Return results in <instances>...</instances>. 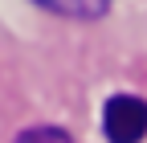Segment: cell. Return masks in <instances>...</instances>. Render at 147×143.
Listing matches in <instances>:
<instances>
[{"instance_id": "cell-1", "label": "cell", "mask_w": 147, "mask_h": 143, "mask_svg": "<svg viewBox=\"0 0 147 143\" xmlns=\"http://www.w3.org/2000/svg\"><path fill=\"white\" fill-rule=\"evenodd\" d=\"M102 131L110 143H139L147 135V102L135 94H115L102 111Z\"/></svg>"}, {"instance_id": "cell-3", "label": "cell", "mask_w": 147, "mask_h": 143, "mask_svg": "<svg viewBox=\"0 0 147 143\" xmlns=\"http://www.w3.org/2000/svg\"><path fill=\"white\" fill-rule=\"evenodd\" d=\"M16 143H74V139H69L61 127H29Z\"/></svg>"}, {"instance_id": "cell-2", "label": "cell", "mask_w": 147, "mask_h": 143, "mask_svg": "<svg viewBox=\"0 0 147 143\" xmlns=\"http://www.w3.org/2000/svg\"><path fill=\"white\" fill-rule=\"evenodd\" d=\"M33 4H41L57 16H78V21H94L110 8V0H33Z\"/></svg>"}]
</instances>
